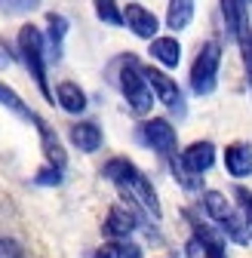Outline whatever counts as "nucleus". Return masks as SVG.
Instances as JSON below:
<instances>
[{"label":"nucleus","mask_w":252,"mask_h":258,"mask_svg":"<svg viewBox=\"0 0 252 258\" xmlns=\"http://www.w3.org/2000/svg\"><path fill=\"white\" fill-rule=\"evenodd\" d=\"M102 175H105L108 181H114L123 194H130V197H133L154 221L160 218V200H157V190H154V184L148 181V175H145L136 163H130V160H123V157H114V160H108V163H105Z\"/></svg>","instance_id":"obj_1"},{"label":"nucleus","mask_w":252,"mask_h":258,"mask_svg":"<svg viewBox=\"0 0 252 258\" xmlns=\"http://www.w3.org/2000/svg\"><path fill=\"white\" fill-rule=\"evenodd\" d=\"M19 55L25 61L28 74L34 77L37 89L43 92V99L52 102V89L46 83V43H43V31L34 25H22L19 28Z\"/></svg>","instance_id":"obj_2"},{"label":"nucleus","mask_w":252,"mask_h":258,"mask_svg":"<svg viewBox=\"0 0 252 258\" xmlns=\"http://www.w3.org/2000/svg\"><path fill=\"white\" fill-rule=\"evenodd\" d=\"M218 68H222V43L206 40L191 64V92L194 95H212L218 86Z\"/></svg>","instance_id":"obj_3"},{"label":"nucleus","mask_w":252,"mask_h":258,"mask_svg":"<svg viewBox=\"0 0 252 258\" xmlns=\"http://www.w3.org/2000/svg\"><path fill=\"white\" fill-rule=\"evenodd\" d=\"M117 80H120V92H123L126 105H130V111H133L136 117H148L151 108H154V92H151V86H148L142 68H139L133 58L120 68V77H117Z\"/></svg>","instance_id":"obj_4"},{"label":"nucleus","mask_w":252,"mask_h":258,"mask_svg":"<svg viewBox=\"0 0 252 258\" xmlns=\"http://www.w3.org/2000/svg\"><path fill=\"white\" fill-rule=\"evenodd\" d=\"M203 209L212 221L222 224V231L234 240V243H246L249 240V231H246V218H240L234 212V203L225 197V194H218V190H206L203 194Z\"/></svg>","instance_id":"obj_5"},{"label":"nucleus","mask_w":252,"mask_h":258,"mask_svg":"<svg viewBox=\"0 0 252 258\" xmlns=\"http://www.w3.org/2000/svg\"><path fill=\"white\" fill-rule=\"evenodd\" d=\"M142 74H145V80H148V86H151V92H154V99L160 102V105H166V111H172V114H178V117L187 114L184 95H181L178 83H175L166 71H160V68H154V64H148V68H142Z\"/></svg>","instance_id":"obj_6"},{"label":"nucleus","mask_w":252,"mask_h":258,"mask_svg":"<svg viewBox=\"0 0 252 258\" xmlns=\"http://www.w3.org/2000/svg\"><path fill=\"white\" fill-rule=\"evenodd\" d=\"M139 142L154 148V151H160V154H172L175 151V129L169 120L163 117H154V120H145L139 126Z\"/></svg>","instance_id":"obj_7"},{"label":"nucleus","mask_w":252,"mask_h":258,"mask_svg":"<svg viewBox=\"0 0 252 258\" xmlns=\"http://www.w3.org/2000/svg\"><path fill=\"white\" fill-rule=\"evenodd\" d=\"M212 163H215V145L212 142H194L181 151L175 166H181V172H187V175H203L206 169H212Z\"/></svg>","instance_id":"obj_8"},{"label":"nucleus","mask_w":252,"mask_h":258,"mask_svg":"<svg viewBox=\"0 0 252 258\" xmlns=\"http://www.w3.org/2000/svg\"><path fill=\"white\" fill-rule=\"evenodd\" d=\"M120 13H123V25L130 28L136 37H142V40L157 37V31H160V19H157L148 7H142V4H126V10H120Z\"/></svg>","instance_id":"obj_9"},{"label":"nucleus","mask_w":252,"mask_h":258,"mask_svg":"<svg viewBox=\"0 0 252 258\" xmlns=\"http://www.w3.org/2000/svg\"><path fill=\"white\" fill-rule=\"evenodd\" d=\"M139 228V215L130 203H114L108 218H105V234L114 240H130Z\"/></svg>","instance_id":"obj_10"},{"label":"nucleus","mask_w":252,"mask_h":258,"mask_svg":"<svg viewBox=\"0 0 252 258\" xmlns=\"http://www.w3.org/2000/svg\"><path fill=\"white\" fill-rule=\"evenodd\" d=\"M151 58L160 64V68H178V61H181V43L178 37H151V46H148Z\"/></svg>","instance_id":"obj_11"},{"label":"nucleus","mask_w":252,"mask_h":258,"mask_svg":"<svg viewBox=\"0 0 252 258\" xmlns=\"http://www.w3.org/2000/svg\"><path fill=\"white\" fill-rule=\"evenodd\" d=\"M184 255L187 258H225V249L209 231H203L197 224V234L184 243Z\"/></svg>","instance_id":"obj_12"},{"label":"nucleus","mask_w":252,"mask_h":258,"mask_svg":"<svg viewBox=\"0 0 252 258\" xmlns=\"http://www.w3.org/2000/svg\"><path fill=\"white\" fill-rule=\"evenodd\" d=\"M31 123H37V129H40V145H43V154H46V163L49 166H55V169H65V148H61V142L55 139V133L37 117V114H31Z\"/></svg>","instance_id":"obj_13"},{"label":"nucleus","mask_w":252,"mask_h":258,"mask_svg":"<svg viewBox=\"0 0 252 258\" xmlns=\"http://www.w3.org/2000/svg\"><path fill=\"white\" fill-rule=\"evenodd\" d=\"M225 166H228V172L234 178L252 175V145H246V142L228 145V151H225Z\"/></svg>","instance_id":"obj_14"},{"label":"nucleus","mask_w":252,"mask_h":258,"mask_svg":"<svg viewBox=\"0 0 252 258\" xmlns=\"http://www.w3.org/2000/svg\"><path fill=\"white\" fill-rule=\"evenodd\" d=\"M52 102H58L68 114H83L86 111V92L71 80H61L55 86V92H52Z\"/></svg>","instance_id":"obj_15"},{"label":"nucleus","mask_w":252,"mask_h":258,"mask_svg":"<svg viewBox=\"0 0 252 258\" xmlns=\"http://www.w3.org/2000/svg\"><path fill=\"white\" fill-rule=\"evenodd\" d=\"M71 145L80 148L83 154H96L102 148V129L96 123H74L71 126Z\"/></svg>","instance_id":"obj_16"},{"label":"nucleus","mask_w":252,"mask_h":258,"mask_svg":"<svg viewBox=\"0 0 252 258\" xmlns=\"http://www.w3.org/2000/svg\"><path fill=\"white\" fill-rule=\"evenodd\" d=\"M194 4L197 0H169L166 7V28L169 31H184L194 22Z\"/></svg>","instance_id":"obj_17"},{"label":"nucleus","mask_w":252,"mask_h":258,"mask_svg":"<svg viewBox=\"0 0 252 258\" xmlns=\"http://www.w3.org/2000/svg\"><path fill=\"white\" fill-rule=\"evenodd\" d=\"M46 37H43V43L49 46V58H58L61 55V43H65V34H68V19L65 16H58V13H49L46 16Z\"/></svg>","instance_id":"obj_18"},{"label":"nucleus","mask_w":252,"mask_h":258,"mask_svg":"<svg viewBox=\"0 0 252 258\" xmlns=\"http://www.w3.org/2000/svg\"><path fill=\"white\" fill-rule=\"evenodd\" d=\"M0 105H4V108H10L16 117H22V120H31V114H34V111H28V105L22 102V95L13 89V86H7L4 80H0Z\"/></svg>","instance_id":"obj_19"},{"label":"nucleus","mask_w":252,"mask_h":258,"mask_svg":"<svg viewBox=\"0 0 252 258\" xmlns=\"http://www.w3.org/2000/svg\"><path fill=\"white\" fill-rule=\"evenodd\" d=\"M92 7H96V16H99V22H105V25H123V13H120V7H117V0H92Z\"/></svg>","instance_id":"obj_20"},{"label":"nucleus","mask_w":252,"mask_h":258,"mask_svg":"<svg viewBox=\"0 0 252 258\" xmlns=\"http://www.w3.org/2000/svg\"><path fill=\"white\" fill-rule=\"evenodd\" d=\"M40 4L43 0H0V10H4L7 16H28V13H34Z\"/></svg>","instance_id":"obj_21"},{"label":"nucleus","mask_w":252,"mask_h":258,"mask_svg":"<svg viewBox=\"0 0 252 258\" xmlns=\"http://www.w3.org/2000/svg\"><path fill=\"white\" fill-rule=\"evenodd\" d=\"M37 184H61V169H55V166H43L40 172H37Z\"/></svg>","instance_id":"obj_22"},{"label":"nucleus","mask_w":252,"mask_h":258,"mask_svg":"<svg viewBox=\"0 0 252 258\" xmlns=\"http://www.w3.org/2000/svg\"><path fill=\"white\" fill-rule=\"evenodd\" d=\"M237 200H240V206H243V212H246V228L252 231V194H249L246 187H240V190H237Z\"/></svg>","instance_id":"obj_23"},{"label":"nucleus","mask_w":252,"mask_h":258,"mask_svg":"<svg viewBox=\"0 0 252 258\" xmlns=\"http://www.w3.org/2000/svg\"><path fill=\"white\" fill-rule=\"evenodd\" d=\"M0 258H25L16 240H0Z\"/></svg>","instance_id":"obj_24"},{"label":"nucleus","mask_w":252,"mask_h":258,"mask_svg":"<svg viewBox=\"0 0 252 258\" xmlns=\"http://www.w3.org/2000/svg\"><path fill=\"white\" fill-rule=\"evenodd\" d=\"M92 258H120V243H105V246H99Z\"/></svg>","instance_id":"obj_25"},{"label":"nucleus","mask_w":252,"mask_h":258,"mask_svg":"<svg viewBox=\"0 0 252 258\" xmlns=\"http://www.w3.org/2000/svg\"><path fill=\"white\" fill-rule=\"evenodd\" d=\"M120 258H142V249H139L136 243H126V240H120Z\"/></svg>","instance_id":"obj_26"},{"label":"nucleus","mask_w":252,"mask_h":258,"mask_svg":"<svg viewBox=\"0 0 252 258\" xmlns=\"http://www.w3.org/2000/svg\"><path fill=\"white\" fill-rule=\"evenodd\" d=\"M243 55H246V64H249V71H252V31H249V40H246V49H243Z\"/></svg>","instance_id":"obj_27"},{"label":"nucleus","mask_w":252,"mask_h":258,"mask_svg":"<svg viewBox=\"0 0 252 258\" xmlns=\"http://www.w3.org/2000/svg\"><path fill=\"white\" fill-rule=\"evenodd\" d=\"M243 4H252V0H243Z\"/></svg>","instance_id":"obj_28"}]
</instances>
